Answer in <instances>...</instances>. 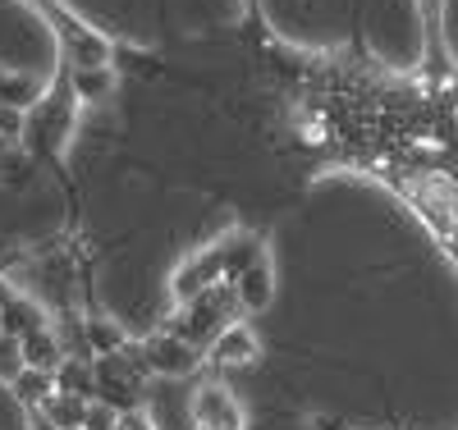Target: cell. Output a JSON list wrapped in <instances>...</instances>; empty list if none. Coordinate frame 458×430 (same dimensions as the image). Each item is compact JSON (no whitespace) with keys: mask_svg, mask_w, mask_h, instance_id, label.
Wrapping results in <instances>:
<instances>
[{"mask_svg":"<svg viewBox=\"0 0 458 430\" xmlns=\"http://www.w3.org/2000/svg\"><path fill=\"white\" fill-rule=\"evenodd\" d=\"M188 417H193V426L202 430H248V412L243 403L229 394L225 384H198L193 399H188Z\"/></svg>","mask_w":458,"mask_h":430,"instance_id":"7a4b0ae2","label":"cell"},{"mask_svg":"<svg viewBox=\"0 0 458 430\" xmlns=\"http://www.w3.org/2000/svg\"><path fill=\"white\" fill-rule=\"evenodd\" d=\"M142 358H147L151 375H170V380L193 375V371L207 362V358H202V348H198L193 339L174 334V330H165V334H151V339L142 343Z\"/></svg>","mask_w":458,"mask_h":430,"instance_id":"6da1fadb","label":"cell"},{"mask_svg":"<svg viewBox=\"0 0 458 430\" xmlns=\"http://www.w3.org/2000/svg\"><path fill=\"white\" fill-rule=\"evenodd\" d=\"M60 430H83V421H88V412H92V399H79V394H51V403L42 408Z\"/></svg>","mask_w":458,"mask_h":430,"instance_id":"7c38bea8","label":"cell"},{"mask_svg":"<svg viewBox=\"0 0 458 430\" xmlns=\"http://www.w3.org/2000/svg\"><path fill=\"white\" fill-rule=\"evenodd\" d=\"M120 430H151V421L142 408H133V412H120Z\"/></svg>","mask_w":458,"mask_h":430,"instance_id":"2e32d148","label":"cell"},{"mask_svg":"<svg viewBox=\"0 0 458 430\" xmlns=\"http://www.w3.org/2000/svg\"><path fill=\"white\" fill-rule=\"evenodd\" d=\"M207 362L211 367H225V371H234V367H252L257 358H261V339H257V330L252 325H243V321H229L225 330H216L211 339H207Z\"/></svg>","mask_w":458,"mask_h":430,"instance_id":"3957f363","label":"cell"},{"mask_svg":"<svg viewBox=\"0 0 458 430\" xmlns=\"http://www.w3.org/2000/svg\"><path fill=\"white\" fill-rule=\"evenodd\" d=\"M42 97H47V92H42V83H37V78H28V73H5V69H0V105L32 110Z\"/></svg>","mask_w":458,"mask_h":430,"instance_id":"8fae6325","label":"cell"},{"mask_svg":"<svg viewBox=\"0 0 458 430\" xmlns=\"http://www.w3.org/2000/svg\"><path fill=\"white\" fill-rule=\"evenodd\" d=\"M83 334H88L92 358H114V353H124V348H129V334L114 325L110 316H83Z\"/></svg>","mask_w":458,"mask_h":430,"instance_id":"30bf717a","label":"cell"},{"mask_svg":"<svg viewBox=\"0 0 458 430\" xmlns=\"http://www.w3.org/2000/svg\"><path fill=\"white\" fill-rule=\"evenodd\" d=\"M28 362H23V343L14 339V334H5V330H0V380H14L19 371H23Z\"/></svg>","mask_w":458,"mask_h":430,"instance_id":"4fadbf2b","label":"cell"},{"mask_svg":"<svg viewBox=\"0 0 458 430\" xmlns=\"http://www.w3.org/2000/svg\"><path fill=\"white\" fill-rule=\"evenodd\" d=\"M69 92L73 101H83V105H97L114 92V69L110 64H92V69H73L69 78Z\"/></svg>","mask_w":458,"mask_h":430,"instance_id":"9c48e42d","label":"cell"},{"mask_svg":"<svg viewBox=\"0 0 458 430\" xmlns=\"http://www.w3.org/2000/svg\"><path fill=\"white\" fill-rule=\"evenodd\" d=\"M55 389L60 394H79L97 403V362L92 358H64L55 371Z\"/></svg>","mask_w":458,"mask_h":430,"instance_id":"52a82bcc","label":"cell"},{"mask_svg":"<svg viewBox=\"0 0 458 430\" xmlns=\"http://www.w3.org/2000/svg\"><path fill=\"white\" fill-rule=\"evenodd\" d=\"M234 293H239V307H243V311L271 307V298H276V270H271V257L261 252L248 270H239V275H234Z\"/></svg>","mask_w":458,"mask_h":430,"instance_id":"277c9868","label":"cell"},{"mask_svg":"<svg viewBox=\"0 0 458 430\" xmlns=\"http://www.w3.org/2000/svg\"><path fill=\"white\" fill-rule=\"evenodd\" d=\"M193 430H202V426H193Z\"/></svg>","mask_w":458,"mask_h":430,"instance_id":"ac0fdd59","label":"cell"},{"mask_svg":"<svg viewBox=\"0 0 458 430\" xmlns=\"http://www.w3.org/2000/svg\"><path fill=\"white\" fill-rule=\"evenodd\" d=\"M42 325H51L47 321V311L37 307L32 298H10L5 307H0V330L5 334H14V339H23V334H32V330H42Z\"/></svg>","mask_w":458,"mask_h":430,"instance_id":"ba28073f","label":"cell"},{"mask_svg":"<svg viewBox=\"0 0 458 430\" xmlns=\"http://www.w3.org/2000/svg\"><path fill=\"white\" fill-rule=\"evenodd\" d=\"M10 151H14V142H5V138H0V165L10 161Z\"/></svg>","mask_w":458,"mask_h":430,"instance_id":"e0dca14e","label":"cell"},{"mask_svg":"<svg viewBox=\"0 0 458 430\" xmlns=\"http://www.w3.org/2000/svg\"><path fill=\"white\" fill-rule=\"evenodd\" d=\"M10 394H14V403H23L28 412L47 408V403H51V394H55V371H37V367H23V371L10 380Z\"/></svg>","mask_w":458,"mask_h":430,"instance_id":"8992f818","label":"cell"},{"mask_svg":"<svg viewBox=\"0 0 458 430\" xmlns=\"http://www.w3.org/2000/svg\"><path fill=\"white\" fill-rule=\"evenodd\" d=\"M83 430H120V412H114L110 403H92V412H88Z\"/></svg>","mask_w":458,"mask_h":430,"instance_id":"9a60e30c","label":"cell"},{"mask_svg":"<svg viewBox=\"0 0 458 430\" xmlns=\"http://www.w3.org/2000/svg\"><path fill=\"white\" fill-rule=\"evenodd\" d=\"M23 133H28V110L0 105V138H5V142H19Z\"/></svg>","mask_w":458,"mask_h":430,"instance_id":"5bb4252c","label":"cell"},{"mask_svg":"<svg viewBox=\"0 0 458 430\" xmlns=\"http://www.w3.org/2000/svg\"><path fill=\"white\" fill-rule=\"evenodd\" d=\"M19 343H23V362H28V367H37V371H60V362H64V343H60L55 325L32 330V334H23Z\"/></svg>","mask_w":458,"mask_h":430,"instance_id":"5b68a950","label":"cell"}]
</instances>
